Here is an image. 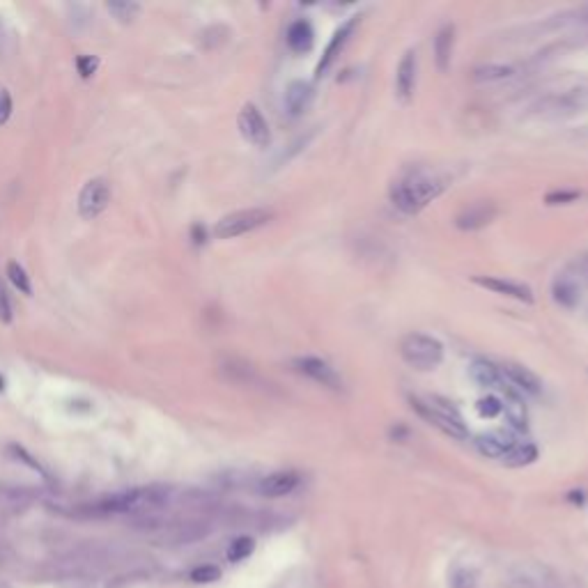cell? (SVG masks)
Instances as JSON below:
<instances>
[{"label":"cell","instance_id":"32","mask_svg":"<svg viewBox=\"0 0 588 588\" xmlns=\"http://www.w3.org/2000/svg\"><path fill=\"white\" fill-rule=\"evenodd\" d=\"M478 409H481L483 416H496L503 412V405L498 402L496 398H487V400H481L478 402Z\"/></svg>","mask_w":588,"mask_h":588},{"label":"cell","instance_id":"22","mask_svg":"<svg viewBox=\"0 0 588 588\" xmlns=\"http://www.w3.org/2000/svg\"><path fill=\"white\" fill-rule=\"evenodd\" d=\"M508 398H505V402H501L503 405V412H505V419L510 421V426L515 430H526V409L524 405L519 402V398L515 393H505Z\"/></svg>","mask_w":588,"mask_h":588},{"label":"cell","instance_id":"24","mask_svg":"<svg viewBox=\"0 0 588 588\" xmlns=\"http://www.w3.org/2000/svg\"><path fill=\"white\" fill-rule=\"evenodd\" d=\"M253 549H255V540L249 536H239L230 543L228 547V560L230 563H239V560L249 558Z\"/></svg>","mask_w":588,"mask_h":588},{"label":"cell","instance_id":"26","mask_svg":"<svg viewBox=\"0 0 588 588\" xmlns=\"http://www.w3.org/2000/svg\"><path fill=\"white\" fill-rule=\"evenodd\" d=\"M8 278L12 280V285H14L19 292L32 294V285H30L28 273H25V269L19 262H10L8 264Z\"/></svg>","mask_w":588,"mask_h":588},{"label":"cell","instance_id":"25","mask_svg":"<svg viewBox=\"0 0 588 588\" xmlns=\"http://www.w3.org/2000/svg\"><path fill=\"white\" fill-rule=\"evenodd\" d=\"M512 76V67L508 65H485V67H478V70L474 72V78L478 81V83H492V81H503Z\"/></svg>","mask_w":588,"mask_h":588},{"label":"cell","instance_id":"11","mask_svg":"<svg viewBox=\"0 0 588 588\" xmlns=\"http://www.w3.org/2000/svg\"><path fill=\"white\" fill-rule=\"evenodd\" d=\"M496 204L490 202V200H481V202H474L469 207H464L460 214L455 216V225L464 232H471V230H481L485 225H490L492 221L496 218Z\"/></svg>","mask_w":588,"mask_h":588},{"label":"cell","instance_id":"31","mask_svg":"<svg viewBox=\"0 0 588 588\" xmlns=\"http://www.w3.org/2000/svg\"><path fill=\"white\" fill-rule=\"evenodd\" d=\"M78 72H81V76L83 78H90L94 72H97V67H99V60L97 58H92V56H81L78 58Z\"/></svg>","mask_w":588,"mask_h":588},{"label":"cell","instance_id":"27","mask_svg":"<svg viewBox=\"0 0 588 588\" xmlns=\"http://www.w3.org/2000/svg\"><path fill=\"white\" fill-rule=\"evenodd\" d=\"M106 8H108V12H111V14L118 19V21H122V23L134 21V17L140 12V5H138V3H127V0H125V3H108Z\"/></svg>","mask_w":588,"mask_h":588},{"label":"cell","instance_id":"4","mask_svg":"<svg viewBox=\"0 0 588 588\" xmlns=\"http://www.w3.org/2000/svg\"><path fill=\"white\" fill-rule=\"evenodd\" d=\"M400 357L416 370H434L443 361V345L428 333H409L400 343Z\"/></svg>","mask_w":588,"mask_h":588},{"label":"cell","instance_id":"15","mask_svg":"<svg viewBox=\"0 0 588 588\" xmlns=\"http://www.w3.org/2000/svg\"><path fill=\"white\" fill-rule=\"evenodd\" d=\"M299 485V474L297 471H276V474L264 476L258 485V492L262 496L269 498H278L294 492V487Z\"/></svg>","mask_w":588,"mask_h":588},{"label":"cell","instance_id":"7","mask_svg":"<svg viewBox=\"0 0 588 588\" xmlns=\"http://www.w3.org/2000/svg\"><path fill=\"white\" fill-rule=\"evenodd\" d=\"M294 368H297V372L306 375V377L313 379L319 386L331 388V391H343V377L322 359L299 357V359H294Z\"/></svg>","mask_w":588,"mask_h":588},{"label":"cell","instance_id":"30","mask_svg":"<svg viewBox=\"0 0 588 588\" xmlns=\"http://www.w3.org/2000/svg\"><path fill=\"white\" fill-rule=\"evenodd\" d=\"M0 322L10 324L12 322V302H10V294L0 285Z\"/></svg>","mask_w":588,"mask_h":588},{"label":"cell","instance_id":"18","mask_svg":"<svg viewBox=\"0 0 588 588\" xmlns=\"http://www.w3.org/2000/svg\"><path fill=\"white\" fill-rule=\"evenodd\" d=\"M476 450L485 457H492V460H498V457H503L510 453L512 448H515V441H512V437L503 434V432H490V434H481L476 437Z\"/></svg>","mask_w":588,"mask_h":588},{"label":"cell","instance_id":"17","mask_svg":"<svg viewBox=\"0 0 588 588\" xmlns=\"http://www.w3.org/2000/svg\"><path fill=\"white\" fill-rule=\"evenodd\" d=\"M313 97H315V92H313V87L306 83V81H292V83L287 85L285 97H283L285 111L290 113L292 118H299V115H304L311 108Z\"/></svg>","mask_w":588,"mask_h":588},{"label":"cell","instance_id":"20","mask_svg":"<svg viewBox=\"0 0 588 588\" xmlns=\"http://www.w3.org/2000/svg\"><path fill=\"white\" fill-rule=\"evenodd\" d=\"M287 46L294 51V53H304L308 51L313 46V28L308 21L299 19L294 21L290 28H287Z\"/></svg>","mask_w":588,"mask_h":588},{"label":"cell","instance_id":"9","mask_svg":"<svg viewBox=\"0 0 588 588\" xmlns=\"http://www.w3.org/2000/svg\"><path fill=\"white\" fill-rule=\"evenodd\" d=\"M505 584L510 588H554V574L543 565H517L505 572Z\"/></svg>","mask_w":588,"mask_h":588},{"label":"cell","instance_id":"29","mask_svg":"<svg viewBox=\"0 0 588 588\" xmlns=\"http://www.w3.org/2000/svg\"><path fill=\"white\" fill-rule=\"evenodd\" d=\"M476 586H478V574L476 570H469V567H460L450 577V588H476Z\"/></svg>","mask_w":588,"mask_h":588},{"label":"cell","instance_id":"33","mask_svg":"<svg viewBox=\"0 0 588 588\" xmlns=\"http://www.w3.org/2000/svg\"><path fill=\"white\" fill-rule=\"evenodd\" d=\"M577 198H579L577 191H554V193L547 196V202L560 204V202H572V200H577Z\"/></svg>","mask_w":588,"mask_h":588},{"label":"cell","instance_id":"1","mask_svg":"<svg viewBox=\"0 0 588 588\" xmlns=\"http://www.w3.org/2000/svg\"><path fill=\"white\" fill-rule=\"evenodd\" d=\"M446 189V180L423 170L409 173L402 177L391 187V202L405 214H416L426 207L428 202H432L434 198H439Z\"/></svg>","mask_w":588,"mask_h":588},{"label":"cell","instance_id":"6","mask_svg":"<svg viewBox=\"0 0 588 588\" xmlns=\"http://www.w3.org/2000/svg\"><path fill=\"white\" fill-rule=\"evenodd\" d=\"M237 125H239V132H242V136L251 143V145L266 147L271 143L269 125H266V120L262 118V113L258 111L255 104H246L242 111H239Z\"/></svg>","mask_w":588,"mask_h":588},{"label":"cell","instance_id":"3","mask_svg":"<svg viewBox=\"0 0 588 588\" xmlns=\"http://www.w3.org/2000/svg\"><path fill=\"white\" fill-rule=\"evenodd\" d=\"M409 405H412V409L423 421L434 426L437 430H441L443 434L453 437V439H467L469 437L460 412H457L450 402L441 400V398H430V400L409 398Z\"/></svg>","mask_w":588,"mask_h":588},{"label":"cell","instance_id":"13","mask_svg":"<svg viewBox=\"0 0 588 588\" xmlns=\"http://www.w3.org/2000/svg\"><path fill=\"white\" fill-rule=\"evenodd\" d=\"M416 87V51L409 49L405 56H402L398 72H395V94L402 104H407L414 94Z\"/></svg>","mask_w":588,"mask_h":588},{"label":"cell","instance_id":"19","mask_svg":"<svg viewBox=\"0 0 588 588\" xmlns=\"http://www.w3.org/2000/svg\"><path fill=\"white\" fill-rule=\"evenodd\" d=\"M453 44H455V25L453 23L441 25L434 37V60L439 72H448L450 58H453Z\"/></svg>","mask_w":588,"mask_h":588},{"label":"cell","instance_id":"23","mask_svg":"<svg viewBox=\"0 0 588 588\" xmlns=\"http://www.w3.org/2000/svg\"><path fill=\"white\" fill-rule=\"evenodd\" d=\"M536 457H538V448L533 446V443H524V446L512 448L510 453L503 457V462L508 464V467H526V464L536 462Z\"/></svg>","mask_w":588,"mask_h":588},{"label":"cell","instance_id":"28","mask_svg":"<svg viewBox=\"0 0 588 588\" xmlns=\"http://www.w3.org/2000/svg\"><path fill=\"white\" fill-rule=\"evenodd\" d=\"M221 567L218 565H198L196 570H191V581H196V584H214V581L221 579Z\"/></svg>","mask_w":588,"mask_h":588},{"label":"cell","instance_id":"10","mask_svg":"<svg viewBox=\"0 0 588 588\" xmlns=\"http://www.w3.org/2000/svg\"><path fill=\"white\" fill-rule=\"evenodd\" d=\"M361 23V17L357 14V17H350L347 19V21L340 25V28L333 32V37H331V42L326 44V49H324V53H322V58H319V63H317V76H324L326 72H329V67L336 63V58L340 56V53L345 51V46H347V42H350L352 39V35H354V30H357V25Z\"/></svg>","mask_w":588,"mask_h":588},{"label":"cell","instance_id":"34","mask_svg":"<svg viewBox=\"0 0 588 588\" xmlns=\"http://www.w3.org/2000/svg\"><path fill=\"white\" fill-rule=\"evenodd\" d=\"M12 115V97L8 90H0V125L10 120Z\"/></svg>","mask_w":588,"mask_h":588},{"label":"cell","instance_id":"16","mask_svg":"<svg viewBox=\"0 0 588 588\" xmlns=\"http://www.w3.org/2000/svg\"><path fill=\"white\" fill-rule=\"evenodd\" d=\"M469 375L481 388H501V391H505V393H512V388L505 386L508 381L503 379L501 370H498L494 364H490V361L476 359L474 364L469 366Z\"/></svg>","mask_w":588,"mask_h":588},{"label":"cell","instance_id":"14","mask_svg":"<svg viewBox=\"0 0 588 588\" xmlns=\"http://www.w3.org/2000/svg\"><path fill=\"white\" fill-rule=\"evenodd\" d=\"M498 370H501L503 379L508 381V384L517 386L519 391H524L529 395H538L540 391H543V381H540L538 375L531 372L529 368H524L519 364H503Z\"/></svg>","mask_w":588,"mask_h":588},{"label":"cell","instance_id":"8","mask_svg":"<svg viewBox=\"0 0 588 588\" xmlns=\"http://www.w3.org/2000/svg\"><path fill=\"white\" fill-rule=\"evenodd\" d=\"M111 202V187L106 180H90L78 196V211L83 218H97Z\"/></svg>","mask_w":588,"mask_h":588},{"label":"cell","instance_id":"21","mask_svg":"<svg viewBox=\"0 0 588 588\" xmlns=\"http://www.w3.org/2000/svg\"><path fill=\"white\" fill-rule=\"evenodd\" d=\"M552 292H554V299H556L560 306H565V308H574L579 302V287L570 278H556L554 280Z\"/></svg>","mask_w":588,"mask_h":588},{"label":"cell","instance_id":"35","mask_svg":"<svg viewBox=\"0 0 588 588\" xmlns=\"http://www.w3.org/2000/svg\"><path fill=\"white\" fill-rule=\"evenodd\" d=\"M0 388H3V379H0Z\"/></svg>","mask_w":588,"mask_h":588},{"label":"cell","instance_id":"12","mask_svg":"<svg viewBox=\"0 0 588 588\" xmlns=\"http://www.w3.org/2000/svg\"><path fill=\"white\" fill-rule=\"evenodd\" d=\"M476 285L485 287V290H492L496 294H503V297L517 299V302H533V292L529 285L517 283V280H508V278H498V276H474L471 278Z\"/></svg>","mask_w":588,"mask_h":588},{"label":"cell","instance_id":"2","mask_svg":"<svg viewBox=\"0 0 588 588\" xmlns=\"http://www.w3.org/2000/svg\"><path fill=\"white\" fill-rule=\"evenodd\" d=\"M168 487L149 485V487H134L118 492V494H108L94 503V510L101 512V515H138V512L161 508V505L168 503Z\"/></svg>","mask_w":588,"mask_h":588},{"label":"cell","instance_id":"5","mask_svg":"<svg viewBox=\"0 0 588 588\" xmlns=\"http://www.w3.org/2000/svg\"><path fill=\"white\" fill-rule=\"evenodd\" d=\"M271 218H273V211L264 209V207L232 211V214L223 216L221 221L216 223L214 235L218 239H232V237H239V235H246V232H253V230L262 228V225L269 223Z\"/></svg>","mask_w":588,"mask_h":588}]
</instances>
